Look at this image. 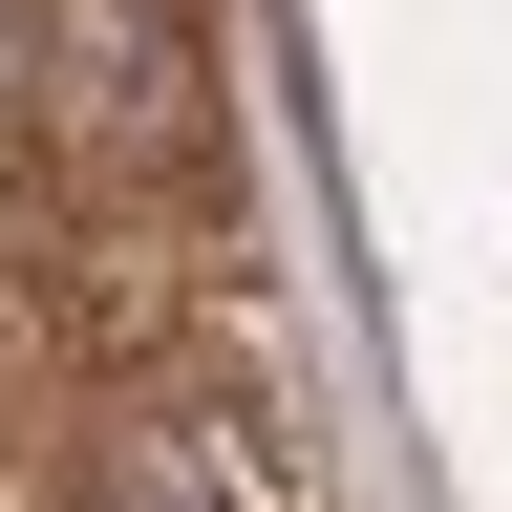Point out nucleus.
I'll use <instances>...</instances> for the list:
<instances>
[{"instance_id":"nucleus-1","label":"nucleus","mask_w":512,"mask_h":512,"mask_svg":"<svg viewBox=\"0 0 512 512\" xmlns=\"http://www.w3.org/2000/svg\"><path fill=\"white\" fill-rule=\"evenodd\" d=\"M22 150H64L86 192H192L214 171L192 0H22Z\"/></svg>"},{"instance_id":"nucleus-2","label":"nucleus","mask_w":512,"mask_h":512,"mask_svg":"<svg viewBox=\"0 0 512 512\" xmlns=\"http://www.w3.org/2000/svg\"><path fill=\"white\" fill-rule=\"evenodd\" d=\"M64 512H299V470L256 448L235 384H107L64 427Z\"/></svg>"},{"instance_id":"nucleus-3","label":"nucleus","mask_w":512,"mask_h":512,"mask_svg":"<svg viewBox=\"0 0 512 512\" xmlns=\"http://www.w3.org/2000/svg\"><path fill=\"white\" fill-rule=\"evenodd\" d=\"M0 128H22V0H0Z\"/></svg>"}]
</instances>
